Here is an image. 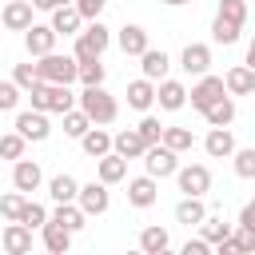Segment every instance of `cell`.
<instances>
[{
    "instance_id": "6da1fadb",
    "label": "cell",
    "mask_w": 255,
    "mask_h": 255,
    "mask_svg": "<svg viewBox=\"0 0 255 255\" xmlns=\"http://www.w3.org/2000/svg\"><path fill=\"white\" fill-rule=\"evenodd\" d=\"M76 100H80V112H84L92 124H112V120H116V112H120V108H116V100L104 92V84H92V88H84Z\"/></svg>"
},
{
    "instance_id": "7a4b0ae2",
    "label": "cell",
    "mask_w": 255,
    "mask_h": 255,
    "mask_svg": "<svg viewBox=\"0 0 255 255\" xmlns=\"http://www.w3.org/2000/svg\"><path fill=\"white\" fill-rule=\"evenodd\" d=\"M28 96H32V108H40V112H60V116L76 104V96H72L68 84H44V80H40Z\"/></svg>"
},
{
    "instance_id": "3957f363",
    "label": "cell",
    "mask_w": 255,
    "mask_h": 255,
    "mask_svg": "<svg viewBox=\"0 0 255 255\" xmlns=\"http://www.w3.org/2000/svg\"><path fill=\"white\" fill-rule=\"evenodd\" d=\"M36 72H40V80H44V84H72V80H76V72H80V60H76V56L48 52V56H40Z\"/></svg>"
},
{
    "instance_id": "277c9868",
    "label": "cell",
    "mask_w": 255,
    "mask_h": 255,
    "mask_svg": "<svg viewBox=\"0 0 255 255\" xmlns=\"http://www.w3.org/2000/svg\"><path fill=\"white\" fill-rule=\"evenodd\" d=\"M108 44H112V32H108L100 20H92V24L80 32V40H76V52H72V56H76V60H92V56H100Z\"/></svg>"
},
{
    "instance_id": "5b68a950",
    "label": "cell",
    "mask_w": 255,
    "mask_h": 255,
    "mask_svg": "<svg viewBox=\"0 0 255 255\" xmlns=\"http://www.w3.org/2000/svg\"><path fill=\"white\" fill-rule=\"evenodd\" d=\"M143 167H147V175H155V179H163V175H175V151L167 147V143H147V151H143Z\"/></svg>"
},
{
    "instance_id": "8992f818",
    "label": "cell",
    "mask_w": 255,
    "mask_h": 255,
    "mask_svg": "<svg viewBox=\"0 0 255 255\" xmlns=\"http://www.w3.org/2000/svg\"><path fill=\"white\" fill-rule=\"evenodd\" d=\"M175 179H179V191H183V195H207V187H211V171H207L203 163L175 167Z\"/></svg>"
},
{
    "instance_id": "52a82bcc",
    "label": "cell",
    "mask_w": 255,
    "mask_h": 255,
    "mask_svg": "<svg viewBox=\"0 0 255 255\" xmlns=\"http://www.w3.org/2000/svg\"><path fill=\"white\" fill-rule=\"evenodd\" d=\"M16 131L24 135V139H48L52 135V124H48V112H40V108H32V112H20L16 116Z\"/></svg>"
},
{
    "instance_id": "ba28073f",
    "label": "cell",
    "mask_w": 255,
    "mask_h": 255,
    "mask_svg": "<svg viewBox=\"0 0 255 255\" xmlns=\"http://www.w3.org/2000/svg\"><path fill=\"white\" fill-rule=\"evenodd\" d=\"M0 247H4L8 255H28V251H32V227L20 223V219H12V223L4 227V235H0Z\"/></svg>"
},
{
    "instance_id": "9c48e42d",
    "label": "cell",
    "mask_w": 255,
    "mask_h": 255,
    "mask_svg": "<svg viewBox=\"0 0 255 255\" xmlns=\"http://www.w3.org/2000/svg\"><path fill=\"white\" fill-rule=\"evenodd\" d=\"M76 203H80L84 215H104V211H108V183H104V179H100V183H84L80 195H76Z\"/></svg>"
},
{
    "instance_id": "30bf717a",
    "label": "cell",
    "mask_w": 255,
    "mask_h": 255,
    "mask_svg": "<svg viewBox=\"0 0 255 255\" xmlns=\"http://www.w3.org/2000/svg\"><path fill=\"white\" fill-rule=\"evenodd\" d=\"M24 44H28L32 56H48L56 48V28L52 24H28L24 28Z\"/></svg>"
},
{
    "instance_id": "8fae6325",
    "label": "cell",
    "mask_w": 255,
    "mask_h": 255,
    "mask_svg": "<svg viewBox=\"0 0 255 255\" xmlns=\"http://www.w3.org/2000/svg\"><path fill=\"white\" fill-rule=\"evenodd\" d=\"M223 92H227V88H223V80H219V76H207V72H203V80H199V84H195V88L187 92V100H191V108H199V112H203V108H207V104H215V100H219Z\"/></svg>"
},
{
    "instance_id": "7c38bea8",
    "label": "cell",
    "mask_w": 255,
    "mask_h": 255,
    "mask_svg": "<svg viewBox=\"0 0 255 255\" xmlns=\"http://www.w3.org/2000/svg\"><path fill=\"white\" fill-rule=\"evenodd\" d=\"M80 24H84V16H80L76 4H60V8H52V28H56V36H76Z\"/></svg>"
},
{
    "instance_id": "4fadbf2b",
    "label": "cell",
    "mask_w": 255,
    "mask_h": 255,
    "mask_svg": "<svg viewBox=\"0 0 255 255\" xmlns=\"http://www.w3.org/2000/svg\"><path fill=\"white\" fill-rule=\"evenodd\" d=\"M12 183H16V191H36L40 183H44V175H40V163H32V159H16V167H12Z\"/></svg>"
},
{
    "instance_id": "5bb4252c",
    "label": "cell",
    "mask_w": 255,
    "mask_h": 255,
    "mask_svg": "<svg viewBox=\"0 0 255 255\" xmlns=\"http://www.w3.org/2000/svg\"><path fill=\"white\" fill-rule=\"evenodd\" d=\"M155 195H159L155 175H139V179H131V183H128V203H131V207H151V203H155Z\"/></svg>"
},
{
    "instance_id": "9a60e30c",
    "label": "cell",
    "mask_w": 255,
    "mask_h": 255,
    "mask_svg": "<svg viewBox=\"0 0 255 255\" xmlns=\"http://www.w3.org/2000/svg\"><path fill=\"white\" fill-rule=\"evenodd\" d=\"M203 215H207L203 195H183V199L175 203V223H183V227H199Z\"/></svg>"
},
{
    "instance_id": "2e32d148",
    "label": "cell",
    "mask_w": 255,
    "mask_h": 255,
    "mask_svg": "<svg viewBox=\"0 0 255 255\" xmlns=\"http://www.w3.org/2000/svg\"><path fill=\"white\" fill-rule=\"evenodd\" d=\"M155 100H159V108H167V112H179V108L187 104V88H183L179 80H159V88H155Z\"/></svg>"
},
{
    "instance_id": "e0dca14e",
    "label": "cell",
    "mask_w": 255,
    "mask_h": 255,
    "mask_svg": "<svg viewBox=\"0 0 255 255\" xmlns=\"http://www.w3.org/2000/svg\"><path fill=\"white\" fill-rule=\"evenodd\" d=\"M28 24H32V0H8L4 4V28L24 32Z\"/></svg>"
},
{
    "instance_id": "ac0fdd59",
    "label": "cell",
    "mask_w": 255,
    "mask_h": 255,
    "mask_svg": "<svg viewBox=\"0 0 255 255\" xmlns=\"http://www.w3.org/2000/svg\"><path fill=\"white\" fill-rule=\"evenodd\" d=\"M211 68V48L207 44H187L183 48V72L187 76H203Z\"/></svg>"
},
{
    "instance_id": "d6986e66",
    "label": "cell",
    "mask_w": 255,
    "mask_h": 255,
    "mask_svg": "<svg viewBox=\"0 0 255 255\" xmlns=\"http://www.w3.org/2000/svg\"><path fill=\"white\" fill-rule=\"evenodd\" d=\"M223 88H227L231 96H251V92H255V72H251L247 64H239V68H231V72L223 76Z\"/></svg>"
},
{
    "instance_id": "ffe728a7",
    "label": "cell",
    "mask_w": 255,
    "mask_h": 255,
    "mask_svg": "<svg viewBox=\"0 0 255 255\" xmlns=\"http://www.w3.org/2000/svg\"><path fill=\"white\" fill-rule=\"evenodd\" d=\"M203 147H207V155H211V159H227V155L235 151V135H231L227 128H211V131H207V139H203Z\"/></svg>"
},
{
    "instance_id": "44dd1931",
    "label": "cell",
    "mask_w": 255,
    "mask_h": 255,
    "mask_svg": "<svg viewBox=\"0 0 255 255\" xmlns=\"http://www.w3.org/2000/svg\"><path fill=\"white\" fill-rule=\"evenodd\" d=\"M139 68H143L147 80H163L167 76V52L163 48H143L139 52Z\"/></svg>"
},
{
    "instance_id": "7402d4cb",
    "label": "cell",
    "mask_w": 255,
    "mask_h": 255,
    "mask_svg": "<svg viewBox=\"0 0 255 255\" xmlns=\"http://www.w3.org/2000/svg\"><path fill=\"white\" fill-rule=\"evenodd\" d=\"M128 104L135 108V112H147L151 104H155V84L143 76V80H131L128 84Z\"/></svg>"
},
{
    "instance_id": "603a6c76",
    "label": "cell",
    "mask_w": 255,
    "mask_h": 255,
    "mask_svg": "<svg viewBox=\"0 0 255 255\" xmlns=\"http://www.w3.org/2000/svg\"><path fill=\"white\" fill-rule=\"evenodd\" d=\"M112 151H120L124 159H135L147 151V139L139 131H120V135H112Z\"/></svg>"
},
{
    "instance_id": "cb8c5ba5",
    "label": "cell",
    "mask_w": 255,
    "mask_h": 255,
    "mask_svg": "<svg viewBox=\"0 0 255 255\" xmlns=\"http://www.w3.org/2000/svg\"><path fill=\"white\" fill-rule=\"evenodd\" d=\"M80 143H84V151H88L92 159H100V155H108V151H112V135H108L100 124H96V128H88V131L80 135Z\"/></svg>"
},
{
    "instance_id": "d4e9b609",
    "label": "cell",
    "mask_w": 255,
    "mask_h": 255,
    "mask_svg": "<svg viewBox=\"0 0 255 255\" xmlns=\"http://www.w3.org/2000/svg\"><path fill=\"white\" fill-rule=\"evenodd\" d=\"M120 48H124V56H139L147 48V32L139 24H124L120 28Z\"/></svg>"
},
{
    "instance_id": "484cf974",
    "label": "cell",
    "mask_w": 255,
    "mask_h": 255,
    "mask_svg": "<svg viewBox=\"0 0 255 255\" xmlns=\"http://www.w3.org/2000/svg\"><path fill=\"white\" fill-rule=\"evenodd\" d=\"M203 116H207V124H211V128H227V124L235 120V104H231V100H227V92H223L215 104H207V108H203Z\"/></svg>"
},
{
    "instance_id": "4316f807",
    "label": "cell",
    "mask_w": 255,
    "mask_h": 255,
    "mask_svg": "<svg viewBox=\"0 0 255 255\" xmlns=\"http://www.w3.org/2000/svg\"><path fill=\"white\" fill-rule=\"evenodd\" d=\"M124 175H128V159H124L120 151L100 155V179H104V183H120Z\"/></svg>"
},
{
    "instance_id": "83f0119b",
    "label": "cell",
    "mask_w": 255,
    "mask_h": 255,
    "mask_svg": "<svg viewBox=\"0 0 255 255\" xmlns=\"http://www.w3.org/2000/svg\"><path fill=\"white\" fill-rule=\"evenodd\" d=\"M68 243H72V231H68V227H60L56 219H48V223H44V247H48L52 255H64V251H68Z\"/></svg>"
},
{
    "instance_id": "f1b7e54d",
    "label": "cell",
    "mask_w": 255,
    "mask_h": 255,
    "mask_svg": "<svg viewBox=\"0 0 255 255\" xmlns=\"http://www.w3.org/2000/svg\"><path fill=\"white\" fill-rule=\"evenodd\" d=\"M48 195H52L56 203H76V195H80V183H76L72 175H56V179L48 183Z\"/></svg>"
},
{
    "instance_id": "f546056e",
    "label": "cell",
    "mask_w": 255,
    "mask_h": 255,
    "mask_svg": "<svg viewBox=\"0 0 255 255\" xmlns=\"http://www.w3.org/2000/svg\"><path fill=\"white\" fill-rule=\"evenodd\" d=\"M159 143H167V147H171V151L179 155V151H191V147H195V135H191L187 128H163Z\"/></svg>"
},
{
    "instance_id": "4dcf8cb0",
    "label": "cell",
    "mask_w": 255,
    "mask_h": 255,
    "mask_svg": "<svg viewBox=\"0 0 255 255\" xmlns=\"http://www.w3.org/2000/svg\"><path fill=\"white\" fill-rule=\"evenodd\" d=\"M104 76H108V68L100 64V56H92V60H80V72H76V80H80L84 88H92V84H104Z\"/></svg>"
},
{
    "instance_id": "1f68e13d",
    "label": "cell",
    "mask_w": 255,
    "mask_h": 255,
    "mask_svg": "<svg viewBox=\"0 0 255 255\" xmlns=\"http://www.w3.org/2000/svg\"><path fill=\"white\" fill-rule=\"evenodd\" d=\"M52 219H56V223H60V227H68V231H72V235H76V231H80V227H84V219H88V215H84V211H80V207H76V203H60V207H56V215H52Z\"/></svg>"
},
{
    "instance_id": "d6a6232c",
    "label": "cell",
    "mask_w": 255,
    "mask_h": 255,
    "mask_svg": "<svg viewBox=\"0 0 255 255\" xmlns=\"http://www.w3.org/2000/svg\"><path fill=\"white\" fill-rule=\"evenodd\" d=\"M167 243H171V239H167V231H163V227H143V231H139V247H143L147 255L167 251Z\"/></svg>"
},
{
    "instance_id": "836d02e7",
    "label": "cell",
    "mask_w": 255,
    "mask_h": 255,
    "mask_svg": "<svg viewBox=\"0 0 255 255\" xmlns=\"http://www.w3.org/2000/svg\"><path fill=\"white\" fill-rule=\"evenodd\" d=\"M199 227H203V239H207L211 247H215L219 239H227V235H231V223H223V215H203V223H199Z\"/></svg>"
},
{
    "instance_id": "e575fe53",
    "label": "cell",
    "mask_w": 255,
    "mask_h": 255,
    "mask_svg": "<svg viewBox=\"0 0 255 255\" xmlns=\"http://www.w3.org/2000/svg\"><path fill=\"white\" fill-rule=\"evenodd\" d=\"M88 128H92V120H88L84 112H76V108H68V112H64V135H76V139H80Z\"/></svg>"
},
{
    "instance_id": "d590c367",
    "label": "cell",
    "mask_w": 255,
    "mask_h": 255,
    "mask_svg": "<svg viewBox=\"0 0 255 255\" xmlns=\"http://www.w3.org/2000/svg\"><path fill=\"white\" fill-rule=\"evenodd\" d=\"M231 155H235V175L239 179H255V147H239Z\"/></svg>"
},
{
    "instance_id": "8d00e7d4",
    "label": "cell",
    "mask_w": 255,
    "mask_h": 255,
    "mask_svg": "<svg viewBox=\"0 0 255 255\" xmlns=\"http://www.w3.org/2000/svg\"><path fill=\"white\" fill-rule=\"evenodd\" d=\"M211 36H215V44H235V40H239V24H231V20L215 16V24H211Z\"/></svg>"
},
{
    "instance_id": "74e56055",
    "label": "cell",
    "mask_w": 255,
    "mask_h": 255,
    "mask_svg": "<svg viewBox=\"0 0 255 255\" xmlns=\"http://www.w3.org/2000/svg\"><path fill=\"white\" fill-rule=\"evenodd\" d=\"M12 80H16V88H20V92H32V88L40 84V72H36V64H16Z\"/></svg>"
},
{
    "instance_id": "f35d334b",
    "label": "cell",
    "mask_w": 255,
    "mask_h": 255,
    "mask_svg": "<svg viewBox=\"0 0 255 255\" xmlns=\"http://www.w3.org/2000/svg\"><path fill=\"white\" fill-rule=\"evenodd\" d=\"M24 203H28V199H24V191H8V195L0 199V215H4L8 223H12V219H20V211H24Z\"/></svg>"
},
{
    "instance_id": "ab89813d",
    "label": "cell",
    "mask_w": 255,
    "mask_h": 255,
    "mask_svg": "<svg viewBox=\"0 0 255 255\" xmlns=\"http://www.w3.org/2000/svg\"><path fill=\"white\" fill-rule=\"evenodd\" d=\"M219 16L243 28V20H247V0H219Z\"/></svg>"
},
{
    "instance_id": "60d3db41",
    "label": "cell",
    "mask_w": 255,
    "mask_h": 255,
    "mask_svg": "<svg viewBox=\"0 0 255 255\" xmlns=\"http://www.w3.org/2000/svg\"><path fill=\"white\" fill-rule=\"evenodd\" d=\"M24 143H28V139H24L20 131L0 135V155H4V159H20V155H24Z\"/></svg>"
},
{
    "instance_id": "b9f144b4",
    "label": "cell",
    "mask_w": 255,
    "mask_h": 255,
    "mask_svg": "<svg viewBox=\"0 0 255 255\" xmlns=\"http://www.w3.org/2000/svg\"><path fill=\"white\" fill-rule=\"evenodd\" d=\"M20 223H28V227H44V223H48V211H44L40 203H32V199H28V203H24V211H20Z\"/></svg>"
},
{
    "instance_id": "7bdbcfd3",
    "label": "cell",
    "mask_w": 255,
    "mask_h": 255,
    "mask_svg": "<svg viewBox=\"0 0 255 255\" xmlns=\"http://www.w3.org/2000/svg\"><path fill=\"white\" fill-rule=\"evenodd\" d=\"M20 104V88H16V80H0V112H12Z\"/></svg>"
},
{
    "instance_id": "ee69618b",
    "label": "cell",
    "mask_w": 255,
    "mask_h": 255,
    "mask_svg": "<svg viewBox=\"0 0 255 255\" xmlns=\"http://www.w3.org/2000/svg\"><path fill=\"white\" fill-rule=\"evenodd\" d=\"M135 131H139V135H143V139H147V143H159V135H163V124H159V120H155V116H143V120H139V128H135Z\"/></svg>"
},
{
    "instance_id": "f6af8a7d",
    "label": "cell",
    "mask_w": 255,
    "mask_h": 255,
    "mask_svg": "<svg viewBox=\"0 0 255 255\" xmlns=\"http://www.w3.org/2000/svg\"><path fill=\"white\" fill-rule=\"evenodd\" d=\"M231 243H235V251H255V227L239 223V231L231 235Z\"/></svg>"
},
{
    "instance_id": "bcb514c9",
    "label": "cell",
    "mask_w": 255,
    "mask_h": 255,
    "mask_svg": "<svg viewBox=\"0 0 255 255\" xmlns=\"http://www.w3.org/2000/svg\"><path fill=\"white\" fill-rule=\"evenodd\" d=\"M104 4H108V0H76V8H80L84 20H96V16L104 12Z\"/></svg>"
},
{
    "instance_id": "7dc6e473",
    "label": "cell",
    "mask_w": 255,
    "mask_h": 255,
    "mask_svg": "<svg viewBox=\"0 0 255 255\" xmlns=\"http://www.w3.org/2000/svg\"><path fill=\"white\" fill-rule=\"evenodd\" d=\"M207 251H211L207 239H187V243H183V255H207Z\"/></svg>"
},
{
    "instance_id": "c3c4849f",
    "label": "cell",
    "mask_w": 255,
    "mask_h": 255,
    "mask_svg": "<svg viewBox=\"0 0 255 255\" xmlns=\"http://www.w3.org/2000/svg\"><path fill=\"white\" fill-rule=\"evenodd\" d=\"M239 223L255 227V199H247V203H243V211H239Z\"/></svg>"
},
{
    "instance_id": "681fc988",
    "label": "cell",
    "mask_w": 255,
    "mask_h": 255,
    "mask_svg": "<svg viewBox=\"0 0 255 255\" xmlns=\"http://www.w3.org/2000/svg\"><path fill=\"white\" fill-rule=\"evenodd\" d=\"M32 8H40V12H52V8H60V0H32Z\"/></svg>"
},
{
    "instance_id": "f907efd6",
    "label": "cell",
    "mask_w": 255,
    "mask_h": 255,
    "mask_svg": "<svg viewBox=\"0 0 255 255\" xmlns=\"http://www.w3.org/2000/svg\"><path fill=\"white\" fill-rule=\"evenodd\" d=\"M247 68H251V72H255V40H251V44H247Z\"/></svg>"
},
{
    "instance_id": "816d5d0a",
    "label": "cell",
    "mask_w": 255,
    "mask_h": 255,
    "mask_svg": "<svg viewBox=\"0 0 255 255\" xmlns=\"http://www.w3.org/2000/svg\"><path fill=\"white\" fill-rule=\"evenodd\" d=\"M163 4H171V8H179V4H187V0H163Z\"/></svg>"
},
{
    "instance_id": "f5cc1de1",
    "label": "cell",
    "mask_w": 255,
    "mask_h": 255,
    "mask_svg": "<svg viewBox=\"0 0 255 255\" xmlns=\"http://www.w3.org/2000/svg\"><path fill=\"white\" fill-rule=\"evenodd\" d=\"M60 4H72V0H60Z\"/></svg>"
}]
</instances>
